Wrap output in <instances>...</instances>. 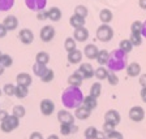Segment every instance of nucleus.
Instances as JSON below:
<instances>
[{
	"instance_id": "f257e3e1",
	"label": "nucleus",
	"mask_w": 146,
	"mask_h": 139,
	"mask_svg": "<svg viewBox=\"0 0 146 139\" xmlns=\"http://www.w3.org/2000/svg\"><path fill=\"white\" fill-rule=\"evenodd\" d=\"M84 94L80 87H73L69 86L63 91L61 94V104L65 109H77L84 103Z\"/></svg>"
},
{
	"instance_id": "f03ea898",
	"label": "nucleus",
	"mask_w": 146,
	"mask_h": 139,
	"mask_svg": "<svg viewBox=\"0 0 146 139\" xmlns=\"http://www.w3.org/2000/svg\"><path fill=\"white\" fill-rule=\"evenodd\" d=\"M128 67V53L123 52L120 48L113 49L110 52L108 60H107L106 68L108 69V72H121V70L127 69Z\"/></svg>"
},
{
	"instance_id": "7ed1b4c3",
	"label": "nucleus",
	"mask_w": 146,
	"mask_h": 139,
	"mask_svg": "<svg viewBox=\"0 0 146 139\" xmlns=\"http://www.w3.org/2000/svg\"><path fill=\"white\" fill-rule=\"evenodd\" d=\"M95 35H97V39L99 40V42L107 43V42H110V40L113 38V29L110 26V25L102 24L97 29V33H95Z\"/></svg>"
},
{
	"instance_id": "20e7f679",
	"label": "nucleus",
	"mask_w": 146,
	"mask_h": 139,
	"mask_svg": "<svg viewBox=\"0 0 146 139\" xmlns=\"http://www.w3.org/2000/svg\"><path fill=\"white\" fill-rule=\"evenodd\" d=\"M18 125H20V118L11 115V116H8L4 121L0 122V129H1L3 133H11V131L17 129Z\"/></svg>"
},
{
	"instance_id": "39448f33",
	"label": "nucleus",
	"mask_w": 146,
	"mask_h": 139,
	"mask_svg": "<svg viewBox=\"0 0 146 139\" xmlns=\"http://www.w3.org/2000/svg\"><path fill=\"white\" fill-rule=\"evenodd\" d=\"M76 117L68 111V109H60L58 112V121L60 125H74Z\"/></svg>"
},
{
	"instance_id": "423d86ee",
	"label": "nucleus",
	"mask_w": 146,
	"mask_h": 139,
	"mask_svg": "<svg viewBox=\"0 0 146 139\" xmlns=\"http://www.w3.org/2000/svg\"><path fill=\"white\" fill-rule=\"evenodd\" d=\"M39 36H40V40L44 43H48L54 39L55 36V27L51 26V25H46L40 29V33H39Z\"/></svg>"
},
{
	"instance_id": "0eeeda50",
	"label": "nucleus",
	"mask_w": 146,
	"mask_h": 139,
	"mask_svg": "<svg viewBox=\"0 0 146 139\" xmlns=\"http://www.w3.org/2000/svg\"><path fill=\"white\" fill-rule=\"evenodd\" d=\"M129 118H131L132 121L134 122H141L145 118V111H143L142 107L140 105H136V107H132L129 109V113H128Z\"/></svg>"
},
{
	"instance_id": "6e6552de",
	"label": "nucleus",
	"mask_w": 146,
	"mask_h": 139,
	"mask_svg": "<svg viewBox=\"0 0 146 139\" xmlns=\"http://www.w3.org/2000/svg\"><path fill=\"white\" fill-rule=\"evenodd\" d=\"M39 108L43 116H51L55 112V103L50 99H43L39 104Z\"/></svg>"
},
{
	"instance_id": "1a4fd4ad",
	"label": "nucleus",
	"mask_w": 146,
	"mask_h": 139,
	"mask_svg": "<svg viewBox=\"0 0 146 139\" xmlns=\"http://www.w3.org/2000/svg\"><path fill=\"white\" fill-rule=\"evenodd\" d=\"M25 4L33 12H39L43 11L47 5V0H25Z\"/></svg>"
},
{
	"instance_id": "9d476101",
	"label": "nucleus",
	"mask_w": 146,
	"mask_h": 139,
	"mask_svg": "<svg viewBox=\"0 0 146 139\" xmlns=\"http://www.w3.org/2000/svg\"><path fill=\"white\" fill-rule=\"evenodd\" d=\"M77 72L81 74L84 79H90L91 77H94V68L91 67V64H89V63L80 64V68Z\"/></svg>"
},
{
	"instance_id": "9b49d317",
	"label": "nucleus",
	"mask_w": 146,
	"mask_h": 139,
	"mask_svg": "<svg viewBox=\"0 0 146 139\" xmlns=\"http://www.w3.org/2000/svg\"><path fill=\"white\" fill-rule=\"evenodd\" d=\"M18 39L21 40L22 44L29 45V44H31L34 40V34L30 29H22V30L18 33Z\"/></svg>"
},
{
	"instance_id": "f8f14e48",
	"label": "nucleus",
	"mask_w": 146,
	"mask_h": 139,
	"mask_svg": "<svg viewBox=\"0 0 146 139\" xmlns=\"http://www.w3.org/2000/svg\"><path fill=\"white\" fill-rule=\"evenodd\" d=\"M104 121L111 122V124H113L115 126H117V125L120 124V121H121V116H120V113H119L117 111H115V109H110V111L106 112V115H104Z\"/></svg>"
},
{
	"instance_id": "ddd939ff",
	"label": "nucleus",
	"mask_w": 146,
	"mask_h": 139,
	"mask_svg": "<svg viewBox=\"0 0 146 139\" xmlns=\"http://www.w3.org/2000/svg\"><path fill=\"white\" fill-rule=\"evenodd\" d=\"M3 25L5 26V29L8 31H13V30H16V29L18 27V20H17L16 16L9 14V16H7V17L4 18Z\"/></svg>"
},
{
	"instance_id": "4468645a",
	"label": "nucleus",
	"mask_w": 146,
	"mask_h": 139,
	"mask_svg": "<svg viewBox=\"0 0 146 139\" xmlns=\"http://www.w3.org/2000/svg\"><path fill=\"white\" fill-rule=\"evenodd\" d=\"M89 38V30L86 27H80V29H76L74 33H73V39L76 42H86Z\"/></svg>"
},
{
	"instance_id": "2eb2a0df",
	"label": "nucleus",
	"mask_w": 146,
	"mask_h": 139,
	"mask_svg": "<svg viewBox=\"0 0 146 139\" xmlns=\"http://www.w3.org/2000/svg\"><path fill=\"white\" fill-rule=\"evenodd\" d=\"M16 82H17L18 86L29 87V86L31 85L33 79H31V76L29 73H20V74H17V77H16Z\"/></svg>"
},
{
	"instance_id": "dca6fc26",
	"label": "nucleus",
	"mask_w": 146,
	"mask_h": 139,
	"mask_svg": "<svg viewBox=\"0 0 146 139\" xmlns=\"http://www.w3.org/2000/svg\"><path fill=\"white\" fill-rule=\"evenodd\" d=\"M98 52H99L98 47L95 44H91V43L88 44V45H85V48H84V55H85V57H88L89 60H94V59H97Z\"/></svg>"
},
{
	"instance_id": "f3484780",
	"label": "nucleus",
	"mask_w": 146,
	"mask_h": 139,
	"mask_svg": "<svg viewBox=\"0 0 146 139\" xmlns=\"http://www.w3.org/2000/svg\"><path fill=\"white\" fill-rule=\"evenodd\" d=\"M125 72H127L128 77H132V78H134V77H140L141 76V65L138 63H132L127 67Z\"/></svg>"
},
{
	"instance_id": "a211bd4d",
	"label": "nucleus",
	"mask_w": 146,
	"mask_h": 139,
	"mask_svg": "<svg viewBox=\"0 0 146 139\" xmlns=\"http://www.w3.org/2000/svg\"><path fill=\"white\" fill-rule=\"evenodd\" d=\"M112 18H113V14H112V11H111V9L103 8L99 12V20H100V22H102V24L108 25L110 22L112 21Z\"/></svg>"
},
{
	"instance_id": "6ab92c4d",
	"label": "nucleus",
	"mask_w": 146,
	"mask_h": 139,
	"mask_svg": "<svg viewBox=\"0 0 146 139\" xmlns=\"http://www.w3.org/2000/svg\"><path fill=\"white\" fill-rule=\"evenodd\" d=\"M82 81H84V78H82V76L78 72L72 73V74L68 77V85L73 86V87H80L81 83H82Z\"/></svg>"
},
{
	"instance_id": "aec40b11",
	"label": "nucleus",
	"mask_w": 146,
	"mask_h": 139,
	"mask_svg": "<svg viewBox=\"0 0 146 139\" xmlns=\"http://www.w3.org/2000/svg\"><path fill=\"white\" fill-rule=\"evenodd\" d=\"M91 115V111H89L88 108H85L84 105L78 107L77 109H74V117L77 118V120H88L89 117H90Z\"/></svg>"
},
{
	"instance_id": "412c9836",
	"label": "nucleus",
	"mask_w": 146,
	"mask_h": 139,
	"mask_svg": "<svg viewBox=\"0 0 146 139\" xmlns=\"http://www.w3.org/2000/svg\"><path fill=\"white\" fill-rule=\"evenodd\" d=\"M68 59V63L69 64H73V65H76V64H80L82 60V52L80 49H74V51L69 52L67 56Z\"/></svg>"
},
{
	"instance_id": "4be33fe9",
	"label": "nucleus",
	"mask_w": 146,
	"mask_h": 139,
	"mask_svg": "<svg viewBox=\"0 0 146 139\" xmlns=\"http://www.w3.org/2000/svg\"><path fill=\"white\" fill-rule=\"evenodd\" d=\"M61 11L58 7H51L48 9V20H51L52 22H58L61 20Z\"/></svg>"
},
{
	"instance_id": "5701e85b",
	"label": "nucleus",
	"mask_w": 146,
	"mask_h": 139,
	"mask_svg": "<svg viewBox=\"0 0 146 139\" xmlns=\"http://www.w3.org/2000/svg\"><path fill=\"white\" fill-rule=\"evenodd\" d=\"M69 25L74 29V30H76V29H80V27H85V18L73 14L72 17L69 18Z\"/></svg>"
},
{
	"instance_id": "b1692460",
	"label": "nucleus",
	"mask_w": 146,
	"mask_h": 139,
	"mask_svg": "<svg viewBox=\"0 0 146 139\" xmlns=\"http://www.w3.org/2000/svg\"><path fill=\"white\" fill-rule=\"evenodd\" d=\"M82 105L85 107V108H88L89 111H94V109L98 107V101H97L95 97H93V96L89 95V96L84 97V103H82Z\"/></svg>"
},
{
	"instance_id": "393cba45",
	"label": "nucleus",
	"mask_w": 146,
	"mask_h": 139,
	"mask_svg": "<svg viewBox=\"0 0 146 139\" xmlns=\"http://www.w3.org/2000/svg\"><path fill=\"white\" fill-rule=\"evenodd\" d=\"M108 74H110L108 69H107V68H104V67H99V68H97V69L94 70V77L98 79V81L107 79Z\"/></svg>"
},
{
	"instance_id": "a878e982",
	"label": "nucleus",
	"mask_w": 146,
	"mask_h": 139,
	"mask_svg": "<svg viewBox=\"0 0 146 139\" xmlns=\"http://www.w3.org/2000/svg\"><path fill=\"white\" fill-rule=\"evenodd\" d=\"M50 61V55L44 51H40L36 53L35 56V63L36 64H40V65H47Z\"/></svg>"
},
{
	"instance_id": "bb28decb",
	"label": "nucleus",
	"mask_w": 146,
	"mask_h": 139,
	"mask_svg": "<svg viewBox=\"0 0 146 139\" xmlns=\"http://www.w3.org/2000/svg\"><path fill=\"white\" fill-rule=\"evenodd\" d=\"M78 127L76 125H60V134L64 136L70 135L72 133H77Z\"/></svg>"
},
{
	"instance_id": "cd10ccee",
	"label": "nucleus",
	"mask_w": 146,
	"mask_h": 139,
	"mask_svg": "<svg viewBox=\"0 0 146 139\" xmlns=\"http://www.w3.org/2000/svg\"><path fill=\"white\" fill-rule=\"evenodd\" d=\"M108 55L110 52L106 51V49H100L99 52H98V56H97V63L99 64V65H102V67H104L107 64V60H108Z\"/></svg>"
},
{
	"instance_id": "c85d7f7f",
	"label": "nucleus",
	"mask_w": 146,
	"mask_h": 139,
	"mask_svg": "<svg viewBox=\"0 0 146 139\" xmlns=\"http://www.w3.org/2000/svg\"><path fill=\"white\" fill-rule=\"evenodd\" d=\"M100 94H102V85H100L99 82L93 83V85H91V87H90V96L98 99V97L100 96Z\"/></svg>"
},
{
	"instance_id": "c756f323",
	"label": "nucleus",
	"mask_w": 146,
	"mask_h": 139,
	"mask_svg": "<svg viewBox=\"0 0 146 139\" xmlns=\"http://www.w3.org/2000/svg\"><path fill=\"white\" fill-rule=\"evenodd\" d=\"M119 48L121 49L123 52H125V53H129V52H132V49H133V45H132L129 39H123L119 43Z\"/></svg>"
},
{
	"instance_id": "7c9ffc66",
	"label": "nucleus",
	"mask_w": 146,
	"mask_h": 139,
	"mask_svg": "<svg viewBox=\"0 0 146 139\" xmlns=\"http://www.w3.org/2000/svg\"><path fill=\"white\" fill-rule=\"evenodd\" d=\"M64 48H65V51H67L68 53H69V52L77 49V42L73 39V38H67L65 42H64Z\"/></svg>"
},
{
	"instance_id": "2f4dec72",
	"label": "nucleus",
	"mask_w": 146,
	"mask_h": 139,
	"mask_svg": "<svg viewBox=\"0 0 146 139\" xmlns=\"http://www.w3.org/2000/svg\"><path fill=\"white\" fill-rule=\"evenodd\" d=\"M29 94V90L27 87H24V86H16V91H15V96L17 99H25Z\"/></svg>"
},
{
	"instance_id": "473e14b6",
	"label": "nucleus",
	"mask_w": 146,
	"mask_h": 139,
	"mask_svg": "<svg viewBox=\"0 0 146 139\" xmlns=\"http://www.w3.org/2000/svg\"><path fill=\"white\" fill-rule=\"evenodd\" d=\"M12 115L17 118H24L25 115H26V109L22 105H15L12 109Z\"/></svg>"
},
{
	"instance_id": "72a5a7b5",
	"label": "nucleus",
	"mask_w": 146,
	"mask_h": 139,
	"mask_svg": "<svg viewBox=\"0 0 146 139\" xmlns=\"http://www.w3.org/2000/svg\"><path fill=\"white\" fill-rule=\"evenodd\" d=\"M47 69H48V68L46 67V65H40V64H36V63L33 65V73L36 77H39V78L44 74Z\"/></svg>"
},
{
	"instance_id": "f704fd0d",
	"label": "nucleus",
	"mask_w": 146,
	"mask_h": 139,
	"mask_svg": "<svg viewBox=\"0 0 146 139\" xmlns=\"http://www.w3.org/2000/svg\"><path fill=\"white\" fill-rule=\"evenodd\" d=\"M15 5V0H0V12H8Z\"/></svg>"
},
{
	"instance_id": "c9c22d12",
	"label": "nucleus",
	"mask_w": 146,
	"mask_h": 139,
	"mask_svg": "<svg viewBox=\"0 0 146 139\" xmlns=\"http://www.w3.org/2000/svg\"><path fill=\"white\" fill-rule=\"evenodd\" d=\"M54 78H55V73H54V70L52 69H47L46 70V73L43 74L42 77H40V81L42 82H44V83H50L51 81H54Z\"/></svg>"
},
{
	"instance_id": "e433bc0d",
	"label": "nucleus",
	"mask_w": 146,
	"mask_h": 139,
	"mask_svg": "<svg viewBox=\"0 0 146 139\" xmlns=\"http://www.w3.org/2000/svg\"><path fill=\"white\" fill-rule=\"evenodd\" d=\"M74 14L78 16V17H82V18H86L89 14V11L85 5H77L74 8Z\"/></svg>"
},
{
	"instance_id": "4c0bfd02",
	"label": "nucleus",
	"mask_w": 146,
	"mask_h": 139,
	"mask_svg": "<svg viewBox=\"0 0 146 139\" xmlns=\"http://www.w3.org/2000/svg\"><path fill=\"white\" fill-rule=\"evenodd\" d=\"M129 40H131L133 47H138V45L142 44V35L141 34H131Z\"/></svg>"
},
{
	"instance_id": "58836bf2",
	"label": "nucleus",
	"mask_w": 146,
	"mask_h": 139,
	"mask_svg": "<svg viewBox=\"0 0 146 139\" xmlns=\"http://www.w3.org/2000/svg\"><path fill=\"white\" fill-rule=\"evenodd\" d=\"M0 64L3 65L4 68H9L12 67L13 64V59L9 56L8 53H3V56H1V59H0Z\"/></svg>"
},
{
	"instance_id": "ea45409f",
	"label": "nucleus",
	"mask_w": 146,
	"mask_h": 139,
	"mask_svg": "<svg viewBox=\"0 0 146 139\" xmlns=\"http://www.w3.org/2000/svg\"><path fill=\"white\" fill-rule=\"evenodd\" d=\"M97 133H98V130L95 129L94 126H89L88 129L85 130L84 135H85L86 139H95V136H97Z\"/></svg>"
},
{
	"instance_id": "a19ab883",
	"label": "nucleus",
	"mask_w": 146,
	"mask_h": 139,
	"mask_svg": "<svg viewBox=\"0 0 146 139\" xmlns=\"http://www.w3.org/2000/svg\"><path fill=\"white\" fill-rule=\"evenodd\" d=\"M4 94L8 95V96H15V91H16V86L12 85V83H7L3 87Z\"/></svg>"
},
{
	"instance_id": "79ce46f5",
	"label": "nucleus",
	"mask_w": 146,
	"mask_h": 139,
	"mask_svg": "<svg viewBox=\"0 0 146 139\" xmlns=\"http://www.w3.org/2000/svg\"><path fill=\"white\" fill-rule=\"evenodd\" d=\"M131 31H132V34H141V31H142V22L134 21L131 25Z\"/></svg>"
},
{
	"instance_id": "37998d69",
	"label": "nucleus",
	"mask_w": 146,
	"mask_h": 139,
	"mask_svg": "<svg viewBox=\"0 0 146 139\" xmlns=\"http://www.w3.org/2000/svg\"><path fill=\"white\" fill-rule=\"evenodd\" d=\"M107 82H108L111 86H116L119 83V77L116 76L115 73H112V72H110V74H108V77H107Z\"/></svg>"
},
{
	"instance_id": "c03bdc74",
	"label": "nucleus",
	"mask_w": 146,
	"mask_h": 139,
	"mask_svg": "<svg viewBox=\"0 0 146 139\" xmlns=\"http://www.w3.org/2000/svg\"><path fill=\"white\" fill-rule=\"evenodd\" d=\"M115 127H116V126H115L113 124L104 121V124H103V130H102V131H103V133L107 135V134H110V133H112V131H115Z\"/></svg>"
},
{
	"instance_id": "a18cd8bd",
	"label": "nucleus",
	"mask_w": 146,
	"mask_h": 139,
	"mask_svg": "<svg viewBox=\"0 0 146 139\" xmlns=\"http://www.w3.org/2000/svg\"><path fill=\"white\" fill-rule=\"evenodd\" d=\"M36 20L38 21H46V20H48V11H39V12H36Z\"/></svg>"
},
{
	"instance_id": "49530a36",
	"label": "nucleus",
	"mask_w": 146,
	"mask_h": 139,
	"mask_svg": "<svg viewBox=\"0 0 146 139\" xmlns=\"http://www.w3.org/2000/svg\"><path fill=\"white\" fill-rule=\"evenodd\" d=\"M106 139H124V136H123V134L120 133V131H112V133H110L106 135Z\"/></svg>"
},
{
	"instance_id": "de8ad7c7",
	"label": "nucleus",
	"mask_w": 146,
	"mask_h": 139,
	"mask_svg": "<svg viewBox=\"0 0 146 139\" xmlns=\"http://www.w3.org/2000/svg\"><path fill=\"white\" fill-rule=\"evenodd\" d=\"M29 139H44V138H43V135L39 133V131H34V133L30 134Z\"/></svg>"
},
{
	"instance_id": "09e8293b",
	"label": "nucleus",
	"mask_w": 146,
	"mask_h": 139,
	"mask_svg": "<svg viewBox=\"0 0 146 139\" xmlns=\"http://www.w3.org/2000/svg\"><path fill=\"white\" fill-rule=\"evenodd\" d=\"M7 33H8V30L5 29V26L3 24H0V38H4L7 35Z\"/></svg>"
},
{
	"instance_id": "8fccbe9b",
	"label": "nucleus",
	"mask_w": 146,
	"mask_h": 139,
	"mask_svg": "<svg viewBox=\"0 0 146 139\" xmlns=\"http://www.w3.org/2000/svg\"><path fill=\"white\" fill-rule=\"evenodd\" d=\"M8 116L9 115H8V112H7V111H4V109H0V122L4 121V120H5Z\"/></svg>"
},
{
	"instance_id": "3c124183",
	"label": "nucleus",
	"mask_w": 146,
	"mask_h": 139,
	"mask_svg": "<svg viewBox=\"0 0 146 139\" xmlns=\"http://www.w3.org/2000/svg\"><path fill=\"white\" fill-rule=\"evenodd\" d=\"M138 82H140V85L142 86V87H146V73L145 74H142V76H140Z\"/></svg>"
},
{
	"instance_id": "603ef678",
	"label": "nucleus",
	"mask_w": 146,
	"mask_h": 139,
	"mask_svg": "<svg viewBox=\"0 0 146 139\" xmlns=\"http://www.w3.org/2000/svg\"><path fill=\"white\" fill-rule=\"evenodd\" d=\"M140 95H141V99H142V101H143V103H146V87H142Z\"/></svg>"
},
{
	"instance_id": "864d4df0",
	"label": "nucleus",
	"mask_w": 146,
	"mask_h": 139,
	"mask_svg": "<svg viewBox=\"0 0 146 139\" xmlns=\"http://www.w3.org/2000/svg\"><path fill=\"white\" fill-rule=\"evenodd\" d=\"M138 5H140L141 9L146 11V0H138Z\"/></svg>"
},
{
	"instance_id": "5fc2aeb1",
	"label": "nucleus",
	"mask_w": 146,
	"mask_h": 139,
	"mask_svg": "<svg viewBox=\"0 0 146 139\" xmlns=\"http://www.w3.org/2000/svg\"><path fill=\"white\" fill-rule=\"evenodd\" d=\"M95 139H106V134H104L103 131H98Z\"/></svg>"
},
{
	"instance_id": "6e6d98bb",
	"label": "nucleus",
	"mask_w": 146,
	"mask_h": 139,
	"mask_svg": "<svg viewBox=\"0 0 146 139\" xmlns=\"http://www.w3.org/2000/svg\"><path fill=\"white\" fill-rule=\"evenodd\" d=\"M141 35H142L143 38H146V21L142 22V31H141Z\"/></svg>"
},
{
	"instance_id": "4d7b16f0",
	"label": "nucleus",
	"mask_w": 146,
	"mask_h": 139,
	"mask_svg": "<svg viewBox=\"0 0 146 139\" xmlns=\"http://www.w3.org/2000/svg\"><path fill=\"white\" fill-rule=\"evenodd\" d=\"M47 139H59V136L56 135V134H51V135H48Z\"/></svg>"
},
{
	"instance_id": "13d9d810",
	"label": "nucleus",
	"mask_w": 146,
	"mask_h": 139,
	"mask_svg": "<svg viewBox=\"0 0 146 139\" xmlns=\"http://www.w3.org/2000/svg\"><path fill=\"white\" fill-rule=\"evenodd\" d=\"M4 70H5V68H4L3 65L0 64V76H1V74H3V73H4Z\"/></svg>"
},
{
	"instance_id": "bf43d9fd",
	"label": "nucleus",
	"mask_w": 146,
	"mask_h": 139,
	"mask_svg": "<svg viewBox=\"0 0 146 139\" xmlns=\"http://www.w3.org/2000/svg\"><path fill=\"white\" fill-rule=\"evenodd\" d=\"M1 56H3V53H1V52H0V59H1Z\"/></svg>"
},
{
	"instance_id": "052dcab7",
	"label": "nucleus",
	"mask_w": 146,
	"mask_h": 139,
	"mask_svg": "<svg viewBox=\"0 0 146 139\" xmlns=\"http://www.w3.org/2000/svg\"><path fill=\"white\" fill-rule=\"evenodd\" d=\"M0 96H1V90H0Z\"/></svg>"
}]
</instances>
